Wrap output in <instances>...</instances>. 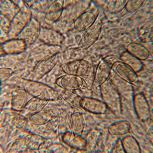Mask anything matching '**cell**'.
Instances as JSON below:
<instances>
[{"instance_id":"obj_1","label":"cell","mask_w":153,"mask_h":153,"mask_svg":"<svg viewBox=\"0 0 153 153\" xmlns=\"http://www.w3.org/2000/svg\"><path fill=\"white\" fill-rule=\"evenodd\" d=\"M102 25L101 20L98 16L94 24L84 31L76 51L84 50L90 47L98 38Z\"/></svg>"},{"instance_id":"obj_2","label":"cell","mask_w":153,"mask_h":153,"mask_svg":"<svg viewBox=\"0 0 153 153\" xmlns=\"http://www.w3.org/2000/svg\"><path fill=\"white\" fill-rule=\"evenodd\" d=\"M92 64L84 59L73 60L65 65L62 70L66 74L78 76L88 75L94 71Z\"/></svg>"},{"instance_id":"obj_3","label":"cell","mask_w":153,"mask_h":153,"mask_svg":"<svg viewBox=\"0 0 153 153\" xmlns=\"http://www.w3.org/2000/svg\"><path fill=\"white\" fill-rule=\"evenodd\" d=\"M58 54L56 53L50 55L43 59L33 71L32 79L38 80L49 72L56 64Z\"/></svg>"},{"instance_id":"obj_4","label":"cell","mask_w":153,"mask_h":153,"mask_svg":"<svg viewBox=\"0 0 153 153\" xmlns=\"http://www.w3.org/2000/svg\"><path fill=\"white\" fill-rule=\"evenodd\" d=\"M112 70L121 79L129 83L135 82L138 78L137 72L130 66L122 61L114 62Z\"/></svg>"},{"instance_id":"obj_5","label":"cell","mask_w":153,"mask_h":153,"mask_svg":"<svg viewBox=\"0 0 153 153\" xmlns=\"http://www.w3.org/2000/svg\"><path fill=\"white\" fill-rule=\"evenodd\" d=\"M84 81L80 76L66 74L58 78L56 85L65 90L70 91L78 90L83 86Z\"/></svg>"},{"instance_id":"obj_6","label":"cell","mask_w":153,"mask_h":153,"mask_svg":"<svg viewBox=\"0 0 153 153\" xmlns=\"http://www.w3.org/2000/svg\"><path fill=\"white\" fill-rule=\"evenodd\" d=\"M114 63L110 58H104L101 60L97 68L95 76V81L97 84L102 85L108 80Z\"/></svg>"},{"instance_id":"obj_7","label":"cell","mask_w":153,"mask_h":153,"mask_svg":"<svg viewBox=\"0 0 153 153\" xmlns=\"http://www.w3.org/2000/svg\"><path fill=\"white\" fill-rule=\"evenodd\" d=\"M97 18L96 14L93 11H88L83 13L73 23L75 32L85 31L94 24Z\"/></svg>"},{"instance_id":"obj_8","label":"cell","mask_w":153,"mask_h":153,"mask_svg":"<svg viewBox=\"0 0 153 153\" xmlns=\"http://www.w3.org/2000/svg\"><path fill=\"white\" fill-rule=\"evenodd\" d=\"M127 51L136 58L141 60L148 59L150 53L143 45L136 42L129 43L126 48Z\"/></svg>"},{"instance_id":"obj_9","label":"cell","mask_w":153,"mask_h":153,"mask_svg":"<svg viewBox=\"0 0 153 153\" xmlns=\"http://www.w3.org/2000/svg\"><path fill=\"white\" fill-rule=\"evenodd\" d=\"M83 99L85 102L83 108L87 111L97 114L103 113L105 111L106 106L101 101L95 99L87 97Z\"/></svg>"},{"instance_id":"obj_10","label":"cell","mask_w":153,"mask_h":153,"mask_svg":"<svg viewBox=\"0 0 153 153\" xmlns=\"http://www.w3.org/2000/svg\"><path fill=\"white\" fill-rule=\"evenodd\" d=\"M61 96L71 105L79 108H83L85 102L83 99L72 91L65 90L61 93Z\"/></svg>"},{"instance_id":"obj_11","label":"cell","mask_w":153,"mask_h":153,"mask_svg":"<svg viewBox=\"0 0 153 153\" xmlns=\"http://www.w3.org/2000/svg\"><path fill=\"white\" fill-rule=\"evenodd\" d=\"M63 10L62 4L55 2L50 7L47 12L45 21L47 23L51 24L56 21L61 16Z\"/></svg>"},{"instance_id":"obj_12","label":"cell","mask_w":153,"mask_h":153,"mask_svg":"<svg viewBox=\"0 0 153 153\" xmlns=\"http://www.w3.org/2000/svg\"><path fill=\"white\" fill-rule=\"evenodd\" d=\"M120 58L122 62L130 66L136 72L143 69L144 65L141 60L133 56L127 51L122 53Z\"/></svg>"},{"instance_id":"obj_13","label":"cell","mask_w":153,"mask_h":153,"mask_svg":"<svg viewBox=\"0 0 153 153\" xmlns=\"http://www.w3.org/2000/svg\"><path fill=\"white\" fill-rule=\"evenodd\" d=\"M71 124L74 133L79 134L81 133L83 131L84 124L82 115L79 113L73 114L71 117Z\"/></svg>"},{"instance_id":"obj_14","label":"cell","mask_w":153,"mask_h":153,"mask_svg":"<svg viewBox=\"0 0 153 153\" xmlns=\"http://www.w3.org/2000/svg\"><path fill=\"white\" fill-rule=\"evenodd\" d=\"M23 43H10L4 44L3 48L7 53H18L23 51L25 49Z\"/></svg>"},{"instance_id":"obj_15","label":"cell","mask_w":153,"mask_h":153,"mask_svg":"<svg viewBox=\"0 0 153 153\" xmlns=\"http://www.w3.org/2000/svg\"><path fill=\"white\" fill-rule=\"evenodd\" d=\"M26 100V94L23 90H17L14 96L13 100V106L19 108L22 106Z\"/></svg>"},{"instance_id":"obj_16","label":"cell","mask_w":153,"mask_h":153,"mask_svg":"<svg viewBox=\"0 0 153 153\" xmlns=\"http://www.w3.org/2000/svg\"><path fill=\"white\" fill-rule=\"evenodd\" d=\"M144 1L142 0H134L128 1L126 6V10L129 12H131L139 8L143 4Z\"/></svg>"},{"instance_id":"obj_17","label":"cell","mask_w":153,"mask_h":153,"mask_svg":"<svg viewBox=\"0 0 153 153\" xmlns=\"http://www.w3.org/2000/svg\"><path fill=\"white\" fill-rule=\"evenodd\" d=\"M14 71L8 68L1 69V82H4L8 80L12 75Z\"/></svg>"}]
</instances>
